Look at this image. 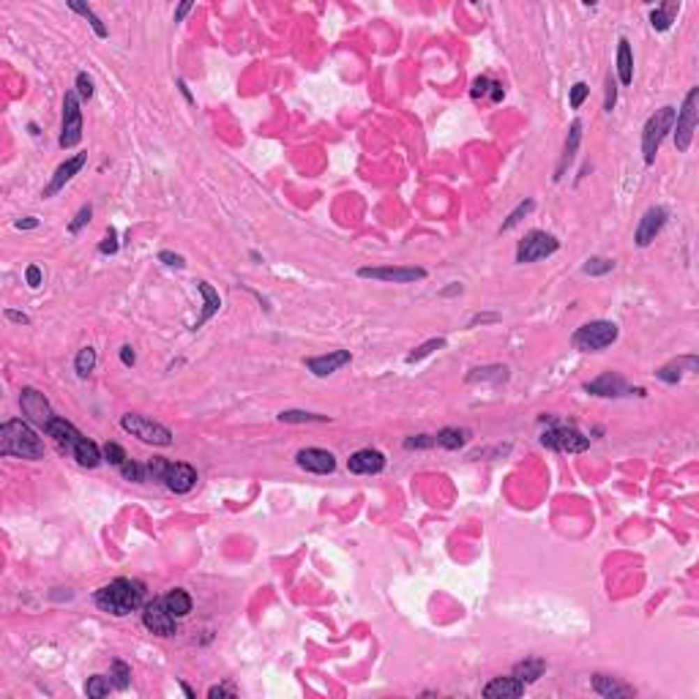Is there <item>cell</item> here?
<instances>
[{
  "instance_id": "6da1fadb",
  "label": "cell",
  "mask_w": 699,
  "mask_h": 699,
  "mask_svg": "<svg viewBox=\"0 0 699 699\" xmlns=\"http://www.w3.org/2000/svg\"><path fill=\"white\" fill-rule=\"evenodd\" d=\"M93 604L101 612H107V615L126 617V615L145 606V585L140 579H128V576L112 579L110 585H104V587L96 590Z\"/></svg>"
},
{
  "instance_id": "7a4b0ae2",
  "label": "cell",
  "mask_w": 699,
  "mask_h": 699,
  "mask_svg": "<svg viewBox=\"0 0 699 699\" xmlns=\"http://www.w3.org/2000/svg\"><path fill=\"white\" fill-rule=\"evenodd\" d=\"M0 453L3 456H20V459H41L44 443L31 426L20 418H11L0 426Z\"/></svg>"
},
{
  "instance_id": "3957f363",
  "label": "cell",
  "mask_w": 699,
  "mask_h": 699,
  "mask_svg": "<svg viewBox=\"0 0 699 699\" xmlns=\"http://www.w3.org/2000/svg\"><path fill=\"white\" fill-rule=\"evenodd\" d=\"M620 336V328L609 320H593L585 322L582 328H576L571 333V345L582 352H601V350L612 347Z\"/></svg>"
},
{
  "instance_id": "277c9868",
  "label": "cell",
  "mask_w": 699,
  "mask_h": 699,
  "mask_svg": "<svg viewBox=\"0 0 699 699\" xmlns=\"http://www.w3.org/2000/svg\"><path fill=\"white\" fill-rule=\"evenodd\" d=\"M675 107H661V110H656L650 118H647V123L642 128V156H645V164L650 167L656 156H659V148H661V142H664V137H667L672 126H675Z\"/></svg>"
},
{
  "instance_id": "5b68a950",
  "label": "cell",
  "mask_w": 699,
  "mask_h": 699,
  "mask_svg": "<svg viewBox=\"0 0 699 699\" xmlns=\"http://www.w3.org/2000/svg\"><path fill=\"white\" fill-rule=\"evenodd\" d=\"M699 88H691L689 93H686V101H683V107L675 112V145H677V151L680 153H686L689 148H691V140H694V128H697V121H699Z\"/></svg>"
},
{
  "instance_id": "8992f818",
  "label": "cell",
  "mask_w": 699,
  "mask_h": 699,
  "mask_svg": "<svg viewBox=\"0 0 699 699\" xmlns=\"http://www.w3.org/2000/svg\"><path fill=\"white\" fill-rule=\"evenodd\" d=\"M121 426H123V432H128L131 437H137V440H142V443H148V445H159V448L172 445V432H170L164 423H156V421H151V418H145V415L126 413L121 418Z\"/></svg>"
},
{
  "instance_id": "52a82bcc",
  "label": "cell",
  "mask_w": 699,
  "mask_h": 699,
  "mask_svg": "<svg viewBox=\"0 0 699 699\" xmlns=\"http://www.w3.org/2000/svg\"><path fill=\"white\" fill-rule=\"evenodd\" d=\"M557 249H560V241H557L552 232L530 230V232L519 241V246H516V262H519V265H525V262H539V260L552 257Z\"/></svg>"
},
{
  "instance_id": "ba28073f",
  "label": "cell",
  "mask_w": 699,
  "mask_h": 699,
  "mask_svg": "<svg viewBox=\"0 0 699 699\" xmlns=\"http://www.w3.org/2000/svg\"><path fill=\"white\" fill-rule=\"evenodd\" d=\"M541 445L543 448H552L557 453H582L590 448V437H585L576 426H566V423H557L552 429H546L541 435Z\"/></svg>"
},
{
  "instance_id": "9c48e42d",
  "label": "cell",
  "mask_w": 699,
  "mask_h": 699,
  "mask_svg": "<svg viewBox=\"0 0 699 699\" xmlns=\"http://www.w3.org/2000/svg\"><path fill=\"white\" fill-rule=\"evenodd\" d=\"M82 140V110H80V96L77 91H68L63 98V121H61V148H74Z\"/></svg>"
},
{
  "instance_id": "30bf717a",
  "label": "cell",
  "mask_w": 699,
  "mask_h": 699,
  "mask_svg": "<svg viewBox=\"0 0 699 699\" xmlns=\"http://www.w3.org/2000/svg\"><path fill=\"white\" fill-rule=\"evenodd\" d=\"M142 626L156 636L178 634V617H172L164 606V599H153L142 606Z\"/></svg>"
},
{
  "instance_id": "8fae6325",
  "label": "cell",
  "mask_w": 699,
  "mask_h": 699,
  "mask_svg": "<svg viewBox=\"0 0 699 699\" xmlns=\"http://www.w3.org/2000/svg\"><path fill=\"white\" fill-rule=\"evenodd\" d=\"M585 391L593 396H604V399H617V396H645V388H629L626 380L617 372H604L599 380L585 382Z\"/></svg>"
},
{
  "instance_id": "7c38bea8",
  "label": "cell",
  "mask_w": 699,
  "mask_h": 699,
  "mask_svg": "<svg viewBox=\"0 0 699 699\" xmlns=\"http://www.w3.org/2000/svg\"><path fill=\"white\" fill-rule=\"evenodd\" d=\"M20 407H22L25 418H28L31 423H36V426H41V429H47V423L55 418L50 402H47V396H44L41 391H36V388H22V393H20Z\"/></svg>"
},
{
  "instance_id": "4fadbf2b",
  "label": "cell",
  "mask_w": 699,
  "mask_h": 699,
  "mask_svg": "<svg viewBox=\"0 0 699 699\" xmlns=\"http://www.w3.org/2000/svg\"><path fill=\"white\" fill-rule=\"evenodd\" d=\"M669 219V211L664 205H653V208H647L645 211V216L639 219L636 224V232H634V243L636 246H650L653 241H656V235L664 230V224Z\"/></svg>"
},
{
  "instance_id": "5bb4252c",
  "label": "cell",
  "mask_w": 699,
  "mask_h": 699,
  "mask_svg": "<svg viewBox=\"0 0 699 699\" xmlns=\"http://www.w3.org/2000/svg\"><path fill=\"white\" fill-rule=\"evenodd\" d=\"M161 483L175 495H189L191 489L197 486V470L186 462H167Z\"/></svg>"
},
{
  "instance_id": "9a60e30c",
  "label": "cell",
  "mask_w": 699,
  "mask_h": 699,
  "mask_svg": "<svg viewBox=\"0 0 699 699\" xmlns=\"http://www.w3.org/2000/svg\"><path fill=\"white\" fill-rule=\"evenodd\" d=\"M361 279H377V282H393V285H410V282H421L426 279L423 268H361L358 271Z\"/></svg>"
},
{
  "instance_id": "2e32d148",
  "label": "cell",
  "mask_w": 699,
  "mask_h": 699,
  "mask_svg": "<svg viewBox=\"0 0 699 699\" xmlns=\"http://www.w3.org/2000/svg\"><path fill=\"white\" fill-rule=\"evenodd\" d=\"M295 462H298L301 470L317 473V476H328V473L336 470V456L331 451H325V448H303V451H298Z\"/></svg>"
},
{
  "instance_id": "e0dca14e",
  "label": "cell",
  "mask_w": 699,
  "mask_h": 699,
  "mask_svg": "<svg viewBox=\"0 0 699 699\" xmlns=\"http://www.w3.org/2000/svg\"><path fill=\"white\" fill-rule=\"evenodd\" d=\"M44 432H47V435H50V437H52L55 443L61 445L66 453H74V451H77V445L85 440V435H82V432H80V429H77V426H74L71 421H66V418H58V415H55V418H52V421L47 423V429H44Z\"/></svg>"
},
{
  "instance_id": "ac0fdd59",
  "label": "cell",
  "mask_w": 699,
  "mask_h": 699,
  "mask_svg": "<svg viewBox=\"0 0 699 699\" xmlns=\"http://www.w3.org/2000/svg\"><path fill=\"white\" fill-rule=\"evenodd\" d=\"M347 467L355 476H377L385 470V456L375 448H361L347 459Z\"/></svg>"
},
{
  "instance_id": "d6986e66",
  "label": "cell",
  "mask_w": 699,
  "mask_h": 699,
  "mask_svg": "<svg viewBox=\"0 0 699 699\" xmlns=\"http://www.w3.org/2000/svg\"><path fill=\"white\" fill-rule=\"evenodd\" d=\"M352 361L350 350H333L328 355H315V358H306V369L315 375V377H328L333 372H339L342 366H347Z\"/></svg>"
},
{
  "instance_id": "ffe728a7",
  "label": "cell",
  "mask_w": 699,
  "mask_h": 699,
  "mask_svg": "<svg viewBox=\"0 0 699 699\" xmlns=\"http://www.w3.org/2000/svg\"><path fill=\"white\" fill-rule=\"evenodd\" d=\"M88 164V153H77V156H71V159H66L58 170H55V175H52V181L44 186V197H55L58 191L63 189L66 183L82 170Z\"/></svg>"
},
{
  "instance_id": "44dd1931",
  "label": "cell",
  "mask_w": 699,
  "mask_h": 699,
  "mask_svg": "<svg viewBox=\"0 0 699 699\" xmlns=\"http://www.w3.org/2000/svg\"><path fill=\"white\" fill-rule=\"evenodd\" d=\"M486 699H516L525 694V683L522 680H516L513 675H503V677H495V680H489L486 686H483V691H481Z\"/></svg>"
},
{
  "instance_id": "7402d4cb",
  "label": "cell",
  "mask_w": 699,
  "mask_h": 699,
  "mask_svg": "<svg viewBox=\"0 0 699 699\" xmlns=\"http://www.w3.org/2000/svg\"><path fill=\"white\" fill-rule=\"evenodd\" d=\"M579 142H582V121H573L571 128H569V137H566V145H563V153H560V161H557V170H555V181H563L566 170L576 159Z\"/></svg>"
},
{
  "instance_id": "603a6c76",
  "label": "cell",
  "mask_w": 699,
  "mask_h": 699,
  "mask_svg": "<svg viewBox=\"0 0 699 699\" xmlns=\"http://www.w3.org/2000/svg\"><path fill=\"white\" fill-rule=\"evenodd\" d=\"M593 689H596V694H601L606 699H626V697H634V689L631 686H626V683H620L617 677H612V675H593Z\"/></svg>"
},
{
  "instance_id": "cb8c5ba5",
  "label": "cell",
  "mask_w": 699,
  "mask_h": 699,
  "mask_svg": "<svg viewBox=\"0 0 699 699\" xmlns=\"http://www.w3.org/2000/svg\"><path fill=\"white\" fill-rule=\"evenodd\" d=\"M511 377L509 366H500V363H492V366H476L467 372V382H492V385H500Z\"/></svg>"
},
{
  "instance_id": "d4e9b609",
  "label": "cell",
  "mask_w": 699,
  "mask_h": 699,
  "mask_svg": "<svg viewBox=\"0 0 699 699\" xmlns=\"http://www.w3.org/2000/svg\"><path fill=\"white\" fill-rule=\"evenodd\" d=\"M617 80L620 85H631L634 82V55H631V44L626 38H620L617 44Z\"/></svg>"
},
{
  "instance_id": "484cf974",
  "label": "cell",
  "mask_w": 699,
  "mask_h": 699,
  "mask_svg": "<svg viewBox=\"0 0 699 699\" xmlns=\"http://www.w3.org/2000/svg\"><path fill=\"white\" fill-rule=\"evenodd\" d=\"M543 672H546V661L543 659H525V661H519L516 667H513V677L516 680H522L525 686H530V683H536L543 677Z\"/></svg>"
},
{
  "instance_id": "4316f807",
  "label": "cell",
  "mask_w": 699,
  "mask_h": 699,
  "mask_svg": "<svg viewBox=\"0 0 699 699\" xmlns=\"http://www.w3.org/2000/svg\"><path fill=\"white\" fill-rule=\"evenodd\" d=\"M164 606H167V612L172 615V617H186L191 612V606H194V601H191V596L183 590V587H175V590H170L167 596H164Z\"/></svg>"
},
{
  "instance_id": "83f0119b",
  "label": "cell",
  "mask_w": 699,
  "mask_h": 699,
  "mask_svg": "<svg viewBox=\"0 0 699 699\" xmlns=\"http://www.w3.org/2000/svg\"><path fill=\"white\" fill-rule=\"evenodd\" d=\"M197 290L202 292V298H205V309H202V315H200V320L194 322V331L197 328H202L208 320L213 317L216 312H219V306H222V298H219V292L213 290V287L208 285V282H197Z\"/></svg>"
},
{
  "instance_id": "f1b7e54d",
  "label": "cell",
  "mask_w": 699,
  "mask_h": 699,
  "mask_svg": "<svg viewBox=\"0 0 699 699\" xmlns=\"http://www.w3.org/2000/svg\"><path fill=\"white\" fill-rule=\"evenodd\" d=\"M470 440V432L467 429H459V426H445L435 435V443L440 448H448V451H456L462 445Z\"/></svg>"
},
{
  "instance_id": "f546056e",
  "label": "cell",
  "mask_w": 699,
  "mask_h": 699,
  "mask_svg": "<svg viewBox=\"0 0 699 699\" xmlns=\"http://www.w3.org/2000/svg\"><path fill=\"white\" fill-rule=\"evenodd\" d=\"M677 11H680V3H664V6L653 8V11H650V25H653V31H669Z\"/></svg>"
},
{
  "instance_id": "4dcf8cb0",
  "label": "cell",
  "mask_w": 699,
  "mask_h": 699,
  "mask_svg": "<svg viewBox=\"0 0 699 699\" xmlns=\"http://www.w3.org/2000/svg\"><path fill=\"white\" fill-rule=\"evenodd\" d=\"M683 366H694V369H697V358H694V355H689V358L672 361V363H667V366H661L656 375H659V380H664V382H680V377H683Z\"/></svg>"
},
{
  "instance_id": "1f68e13d",
  "label": "cell",
  "mask_w": 699,
  "mask_h": 699,
  "mask_svg": "<svg viewBox=\"0 0 699 699\" xmlns=\"http://www.w3.org/2000/svg\"><path fill=\"white\" fill-rule=\"evenodd\" d=\"M68 8H71V11H77V14H82V17L91 22V28H93V33L98 36V38H107V36H110L107 25L96 17V11L91 8V6H85V3H74V0H71V3H68Z\"/></svg>"
},
{
  "instance_id": "d6a6232c",
  "label": "cell",
  "mask_w": 699,
  "mask_h": 699,
  "mask_svg": "<svg viewBox=\"0 0 699 699\" xmlns=\"http://www.w3.org/2000/svg\"><path fill=\"white\" fill-rule=\"evenodd\" d=\"M115 683H112V675L107 677V675H93V677H88V683H85V694L91 699H101L110 694V689H112Z\"/></svg>"
},
{
  "instance_id": "836d02e7",
  "label": "cell",
  "mask_w": 699,
  "mask_h": 699,
  "mask_svg": "<svg viewBox=\"0 0 699 699\" xmlns=\"http://www.w3.org/2000/svg\"><path fill=\"white\" fill-rule=\"evenodd\" d=\"M279 421L282 423H331L328 415L303 413V410H285V413H279Z\"/></svg>"
},
{
  "instance_id": "e575fe53",
  "label": "cell",
  "mask_w": 699,
  "mask_h": 699,
  "mask_svg": "<svg viewBox=\"0 0 699 699\" xmlns=\"http://www.w3.org/2000/svg\"><path fill=\"white\" fill-rule=\"evenodd\" d=\"M609 271H615V260H609V257H590L582 265V273H587V276H606Z\"/></svg>"
},
{
  "instance_id": "d590c367",
  "label": "cell",
  "mask_w": 699,
  "mask_h": 699,
  "mask_svg": "<svg viewBox=\"0 0 699 699\" xmlns=\"http://www.w3.org/2000/svg\"><path fill=\"white\" fill-rule=\"evenodd\" d=\"M74 369H77V377H88L91 372L96 369V350L88 345L77 352V361H74Z\"/></svg>"
},
{
  "instance_id": "8d00e7d4",
  "label": "cell",
  "mask_w": 699,
  "mask_h": 699,
  "mask_svg": "<svg viewBox=\"0 0 699 699\" xmlns=\"http://www.w3.org/2000/svg\"><path fill=\"white\" fill-rule=\"evenodd\" d=\"M445 347V339L443 336H437V339H429V342H423V345H418V347L405 358L407 363H418V361H423V358H429L435 350H443Z\"/></svg>"
},
{
  "instance_id": "74e56055",
  "label": "cell",
  "mask_w": 699,
  "mask_h": 699,
  "mask_svg": "<svg viewBox=\"0 0 699 699\" xmlns=\"http://www.w3.org/2000/svg\"><path fill=\"white\" fill-rule=\"evenodd\" d=\"M533 208H536V202H533V200H525V202H519V205H516V208L511 211L509 219L503 222V227H500V232H509V230H513V227H516V224L522 222V219H525L527 213H533Z\"/></svg>"
},
{
  "instance_id": "f35d334b",
  "label": "cell",
  "mask_w": 699,
  "mask_h": 699,
  "mask_svg": "<svg viewBox=\"0 0 699 699\" xmlns=\"http://www.w3.org/2000/svg\"><path fill=\"white\" fill-rule=\"evenodd\" d=\"M121 476L126 478V481H134V483H142V481H148L145 465H140V462H131V459H126V462L121 465Z\"/></svg>"
},
{
  "instance_id": "ab89813d",
  "label": "cell",
  "mask_w": 699,
  "mask_h": 699,
  "mask_svg": "<svg viewBox=\"0 0 699 699\" xmlns=\"http://www.w3.org/2000/svg\"><path fill=\"white\" fill-rule=\"evenodd\" d=\"M112 683L118 686V689H128V683H131V669H128V664L126 661H112Z\"/></svg>"
},
{
  "instance_id": "60d3db41",
  "label": "cell",
  "mask_w": 699,
  "mask_h": 699,
  "mask_svg": "<svg viewBox=\"0 0 699 699\" xmlns=\"http://www.w3.org/2000/svg\"><path fill=\"white\" fill-rule=\"evenodd\" d=\"M101 453H104V459L110 462V465H115V467H121L123 462H126L128 456H126V451L121 448L118 443H107L104 448H101Z\"/></svg>"
},
{
  "instance_id": "b9f144b4",
  "label": "cell",
  "mask_w": 699,
  "mask_h": 699,
  "mask_svg": "<svg viewBox=\"0 0 699 699\" xmlns=\"http://www.w3.org/2000/svg\"><path fill=\"white\" fill-rule=\"evenodd\" d=\"M91 216H93V205H82L80 211H77V216H74V222L68 224V232L71 235H77L85 224H91Z\"/></svg>"
},
{
  "instance_id": "7bdbcfd3",
  "label": "cell",
  "mask_w": 699,
  "mask_h": 699,
  "mask_svg": "<svg viewBox=\"0 0 699 699\" xmlns=\"http://www.w3.org/2000/svg\"><path fill=\"white\" fill-rule=\"evenodd\" d=\"M77 96H80V101H91L93 98V80L85 71L77 74Z\"/></svg>"
},
{
  "instance_id": "ee69618b",
  "label": "cell",
  "mask_w": 699,
  "mask_h": 699,
  "mask_svg": "<svg viewBox=\"0 0 699 699\" xmlns=\"http://www.w3.org/2000/svg\"><path fill=\"white\" fill-rule=\"evenodd\" d=\"M98 252H101V255H115V252H118V230H115V227L107 230L104 241L98 243Z\"/></svg>"
},
{
  "instance_id": "f6af8a7d",
  "label": "cell",
  "mask_w": 699,
  "mask_h": 699,
  "mask_svg": "<svg viewBox=\"0 0 699 699\" xmlns=\"http://www.w3.org/2000/svg\"><path fill=\"white\" fill-rule=\"evenodd\" d=\"M432 445H437L435 443V435H413V437H407L405 440V448L407 451H421V448H432Z\"/></svg>"
},
{
  "instance_id": "bcb514c9",
  "label": "cell",
  "mask_w": 699,
  "mask_h": 699,
  "mask_svg": "<svg viewBox=\"0 0 699 699\" xmlns=\"http://www.w3.org/2000/svg\"><path fill=\"white\" fill-rule=\"evenodd\" d=\"M590 93V88H587V82H576L571 88V107L573 110H579L582 104H585V98Z\"/></svg>"
},
{
  "instance_id": "7dc6e473",
  "label": "cell",
  "mask_w": 699,
  "mask_h": 699,
  "mask_svg": "<svg viewBox=\"0 0 699 699\" xmlns=\"http://www.w3.org/2000/svg\"><path fill=\"white\" fill-rule=\"evenodd\" d=\"M615 104H617V82L612 80V74L606 77V101H604V110L606 112H612L615 110Z\"/></svg>"
},
{
  "instance_id": "c3c4849f",
  "label": "cell",
  "mask_w": 699,
  "mask_h": 699,
  "mask_svg": "<svg viewBox=\"0 0 699 699\" xmlns=\"http://www.w3.org/2000/svg\"><path fill=\"white\" fill-rule=\"evenodd\" d=\"M159 262H164V265H170V268H186V260L181 255H175V252H159Z\"/></svg>"
},
{
  "instance_id": "681fc988",
  "label": "cell",
  "mask_w": 699,
  "mask_h": 699,
  "mask_svg": "<svg viewBox=\"0 0 699 699\" xmlns=\"http://www.w3.org/2000/svg\"><path fill=\"white\" fill-rule=\"evenodd\" d=\"M489 91H492V80L489 77H478L476 82H473V98H481V96H489Z\"/></svg>"
},
{
  "instance_id": "f907efd6",
  "label": "cell",
  "mask_w": 699,
  "mask_h": 699,
  "mask_svg": "<svg viewBox=\"0 0 699 699\" xmlns=\"http://www.w3.org/2000/svg\"><path fill=\"white\" fill-rule=\"evenodd\" d=\"M25 279H28V287H41V282H44V273H41V268L38 265H31L28 271H25Z\"/></svg>"
},
{
  "instance_id": "816d5d0a",
  "label": "cell",
  "mask_w": 699,
  "mask_h": 699,
  "mask_svg": "<svg viewBox=\"0 0 699 699\" xmlns=\"http://www.w3.org/2000/svg\"><path fill=\"white\" fill-rule=\"evenodd\" d=\"M208 697L211 699L235 697V689H232V686H211V689H208Z\"/></svg>"
},
{
  "instance_id": "f5cc1de1",
  "label": "cell",
  "mask_w": 699,
  "mask_h": 699,
  "mask_svg": "<svg viewBox=\"0 0 699 699\" xmlns=\"http://www.w3.org/2000/svg\"><path fill=\"white\" fill-rule=\"evenodd\" d=\"M121 361H123V366H134V363H137V355H134V347H131V345H123V347H121Z\"/></svg>"
},
{
  "instance_id": "db71d44e",
  "label": "cell",
  "mask_w": 699,
  "mask_h": 699,
  "mask_svg": "<svg viewBox=\"0 0 699 699\" xmlns=\"http://www.w3.org/2000/svg\"><path fill=\"white\" fill-rule=\"evenodd\" d=\"M191 8H194V3H191V0H183V3L175 8V22H183V17L189 14Z\"/></svg>"
},
{
  "instance_id": "11a10c76",
  "label": "cell",
  "mask_w": 699,
  "mask_h": 699,
  "mask_svg": "<svg viewBox=\"0 0 699 699\" xmlns=\"http://www.w3.org/2000/svg\"><path fill=\"white\" fill-rule=\"evenodd\" d=\"M6 317L11 320V322H20V325H28L31 317L25 315V312H14V309H6Z\"/></svg>"
},
{
  "instance_id": "9f6ffc18",
  "label": "cell",
  "mask_w": 699,
  "mask_h": 699,
  "mask_svg": "<svg viewBox=\"0 0 699 699\" xmlns=\"http://www.w3.org/2000/svg\"><path fill=\"white\" fill-rule=\"evenodd\" d=\"M17 230H36L38 227V219H33V216H25V219H17V224H14Z\"/></svg>"
},
{
  "instance_id": "6f0895ef",
  "label": "cell",
  "mask_w": 699,
  "mask_h": 699,
  "mask_svg": "<svg viewBox=\"0 0 699 699\" xmlns=\"http://www.w3.org/2000/svg\"><path fill=\"white\" fill-rule=\"evenodd\" d=\"M503 96H506V91H503V82H492L489 98H492V101H503Z\"/></svg>"
},
{
  "instance_id": "680465c9",
  "label": "cell",
  "mask_w": 699,
  "mask_h": 699,
  "mask_svg": "<svg viewBox=\"0 0 699 699\" xmlns=\"http://www.w3.org/2000/svg\"><path fill=\"white\" fill-rule=\"evenodd\" d=\"M489 320H497V315H476V317L470 320V328H476L478 322H489Z\"/></svg>"
},
{
  "instance_id": "91938a15",
  "label": "cell",
  "mask_w": 699,
  "mask_h": 699,
  "mask_svg": "<svg viewBox=\"0 0 699 699\" xmlns=\"http://www.w3.org/2000/svg\"><path fill=\"white\" fill-rule=\"evenodd\" d=\"M456 292H462V285H456V282H453L451 287H445L440 295H443V298H448V295H456Z\"/></svg>"
},
{
  "instance_id": "94428289",
  "label": "cell",
  "mask_w": 699,
  "mask_h": 699,
  "mask_svg": "<svg viewBox=\"0 0 699 699\" xmlns=\"http://www.w3.org/2000/svg\"><path fill=\"white\" fill-rule=\"evenodd\" d=\"M181 689H183V694H186V697L194 699V691H191V689H189V686H186V683H181Z\"/></svg>"
}]
</instances>
